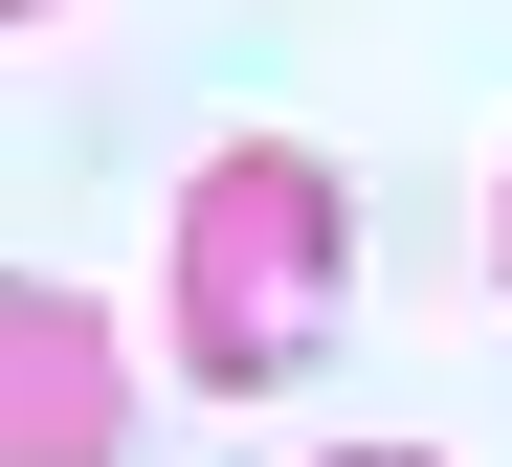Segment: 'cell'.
Here are the masks:
<instances>
[{
	"instance_id": "1",
	"label": "cell",
	"mask_w": 512,
	"mask_h": 467,
	"mask_svg": "<svg viewBox=\"0 0 512 467\" xmlns=\"http://www.w3.org/2000/svg\"><path fill=\"white\" fill-rule=\"evenodd\" d=\"M334 290H357V178H334L312 134H223L179 178V267H156V334H179L201 401H268L290 356L334 334Z\"/></svg>"
},
{
	"instance_id": "2",
	"label": "cell",
	"mask_w": 512,
	"mask_h": 467,
	"mask_svg": "<svg viewBox=\"0 0 512 467\" xmlns=\"http://www.w3.org/2000/svg\"><path fill=\"white\" fill-rule=\"evenodd\" d=\"M134 445V334L45 267H0V467H112Z\"/></svg>"
},
{
	"instance_id": "3",
	"label": "cell",
	"mask_w": 512,
	"mask_h": 467,
	"mask_svg": "<svg viewBox=\"0 0 512 467\" xmlns=\"http://www.w3.org/2000/svg\"><path fill=\"white\" fill-rule=\"evenodd\" d=\"M312 467H446V445H312Z\"/></svg>"
},
{
	"instance_id": "4",
	"label": "cell",
	"mask_w": 512,
	"mask_h": 467,
	"mask_svg": "<svg viewBox=\"0 0 512 467\" xmlns=\"http://www.w3.org/2000/svg\"><path fill=\"white\" fill-rule=\"evenodd\" d=\"M490 290H512V178H490Z\"/></svg>"
},
{
	"instance_id": "5",
	"label": "cell",
	"mask_w": 512,
	"mask_h": 467,
	"mask_svg": "<svg viewBox=\"0 0 512 467\" xmlns=\"http://www.w3.org/2000/svg\"><path fill=\"white\" fill-rule=\"evenodd\" d=\"M0 23H45V0H0Z\"/></svg>"
}]
</instances>
